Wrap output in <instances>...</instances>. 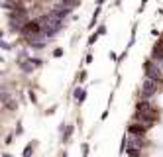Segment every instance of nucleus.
<instances>
[{"label":"nucleus","mask_w":163,"mask_h":157,"mask_svg":"<svg viewBox=\"0 0 163 157\" xmlns=\"http://www.w3.org/2000/svg\"><path fill=\"white\" fill-rule=\"evenodd\" d=\"M24 133V128H22V124L18 122V126H16V136H22Z\"/></svg>","instance_id":"a211bd4d"},{"label":"nucleus","mask_w":163,"mask_h":157,"mask_svg":"<svg viewBox=\"0 0 163 157\" xmlns=\"http://www.w3.org/2000/svg\"><path fill=\"white\" fill-rule=\"evenodd\" d=\"M79 4H81V0H61V2H59L57 6H61V8H67V10H71V12H73Z\"/></svg>","instance_id":"6e6552de"},{"label":"nucleus","mask_w":163,"mask_h":157,"mask_svg":"<svg viewBox=\"0 0 163 157\" xmlns=\"http://www.w3.org/2000/svg\"><path fill=\"white\" fill-rule=\"evenodd\" d=\"M157 81H153V79H144V83H142V100H150L151 96L157 92Z\"/></svg>","instance_id":"20e7f679"},{"label":"nucleus","mask_w":163,"mask_h":157,"mask_svg":"<svg viewBox=\"0 0 163 157\" xmlns=\"http://www.w3.org/2000/svg\"><path fill=\"white\" fill-rule=\"evenodd\" d=\"M98 37H100V34H98V32H94L91 37H88V47H92L94 43H96V39H98Z\"/></svg>","instance_id":"ddd939ff"},{"label":"nucleus","mask_w":163,"mask_h":157,"mask_svg":"<svg viewBox=\"0 0 163 157\" xmlns=\"http://www.w3.org/2000/svg\"><path fill=\"white\" fill-rule=\"evenodd\" d=\"M73 132H75V126H71V124H67V130L63 132V136H61V139H63V144H67V141L71 139V136H73Z\"/></svg>","instance_id":"1a4fd4ad"},{"label":"nucleus","mask_w":163,"mask_h":157,"mask_svg":"<svg viewBox=\"0 0 163 157\" xmlns=\"http://www.w3.org/2000/svg\"><path fill=\"white\" fill-rule=\"evenodd\" d=\"M55 110H57V106H51V108H49V110L45 112V114H53V112H55Z\"/></svg>","instance_id":"393cba45"},{"label":"nucleus","mask_w":163,"mask_h":157,"mask_svg":"<svg viewBox=\"0 0 163 157\" xmlns=\"http://www.w3.org/2000/svg\"><path fill=\"white\" fill-rule=\"evenodd\" d=\"M116 4H120V0H116Z\"/></svg>","instance_id":"c85d7f7f"},{"label":"nucleus","mask_w":163,"mask_h":157,"mask_svg":"<svg viewBox=\"0 0 163 157\" xmlns=\"http://www.w3.org/2000/svg\"><path fill=\"white\" fill-rule=\"evenodd\" d=\"M20 59H28V51H26V49L20 51Z\"/></svg>","instance_id":"5701e85b"},{"label":"nucleus","mask_w":163,"mask_h":157,"mask_svg":"<svg viewBox=\"0 0 163 157\" xmlns=\"http://www.w3.org/2000/svg\"><path fill=\"white\" fill-rule=\"evenodd\" d=\"M59 157H69V155H67V153H61V155H59Z\"/></svg>","instance_id":"bb28decb"},{"label":"nucleus","mask_w":163,"mask_h":157,"mask_svg":"<svg viewBox=\"0 0 163 157\" xmlns=\"http://www.w3.org/2000/svg\"><path fill=\"white\" fill-rule=\"evenodd\" d=\"M29 100H32L34 104L38 102V96H35V92H34V91H29Z\"/></svg>","instance_id":"6ab92c4d"},{"label":"nucleus","mask_w":163,"mask_h":157,"mask_svg":"<svg viewBox=\"0 0 163 157\" xmlns=\"http://www.w3.org/2000/svg\"><path fill=\"white\" fill-rule=\"evenodd\" d=\"M85 81H87V71H81V73L77 75V83L81 85V83H85Z\"/></svg>","instance_id":"4468645a"},{"label":"nucleus","mask_w":163,"mask_h":157,"mask_svg":"<svg viewBox=\"0 0 163 157\" xmlns=\"http://www.w3.org/2000/svg\"><path fill=\"white\" fill-rule=\"evenodd\" d=\"M28 22L29 20H28V12L24 10V6H20V8L8 12V26H10L12 32H20Z\"/></svg>","instance_id":"f257e3e1"},{"label":"nucleus","mask_w":163,"mask_h":157,"mask_svg":"<svg viewBox=\"0 0 163 157\" xmlns=\"http://www.w3.org/2000/svg\"><path fill=\"white\" fill-rule=\"evenodd\" d=\"M73 98H75V102L77 104H83L85 102V98H87V91L83 86H77L75 91H73Z\"/></svg>","instance_id":"0eeeda50"},{"label":"nucleus","mask_w":163,"mask_h":157,"mask_svg":"<svg viewBox=\"0 0 163 157\" xmlns=\"http://www.w3.org/2000/svg\"><path fill=\"white\" fill-rule=\"evenodd\" d=\"M32 153H34V144H28L26 147H24V157H32Z\"/></svg>","instance_id":"f8f14e48"},{"label":"nucleus","mask_w":163,"mask_h":157,"mask_svg":"<svg viewBox=\"0 0 163 157\" xmlns=\"http://www.w3.org/2000/svg\"><path fill=\"white\" fill-rule=\"evenodd\" d=\"M161 37H163V32H161Z\"/></svg>","instance_id":"c756f323"},{"label":"nucleus","mask_w":163,"mask_h":157,"mask_svg":"<svg viewBox=\"0 0 163 157\" xmlns=\"http://www.w3.org/2000/svg\"><path fill=\"white\" fill-rule=\"evenodd\" d=\"M85 63H92V55H91V53L85 57Z\"/></svg>","instance_id":"b1692460"},{"label":"nucleus","mask_w":163,"mask_h":157,"mask_svg":"<svg viewBox=\"0 0 163 157\" xmlns=\"http://www.w3.org/2000/svg\"><path fill=\"white\" fill-rule=\"evenodd\" d=\"M161 69H163V63H157L153 59H147L144 63V75L147 79L157 81V83H161Z\"/></svg>","instance_id":"f03ea898"},{"label":"nucleus","mask_w":163,"mask_h":157,"mask_svg":"<svg viewBox=\"0 0 163 157\" xmlns=\"http://www.w3.org/2000/svg\"><path fill=\"white\" fill-rule=\"evenodd\" d=\"M104 2H106V0H96V6H102Z\"/></svg>","instance_id":"a878e982"},{"label":"nucleus","mask_w":163,"mask_h":157,"mask_svg":"<svg viewBox=\"0 0 163 157\" xmlns=\"http://www.w3.org/2000/svg\"><path fill=\"white\" fill-rule=\"evenodd\" d=\"M98 16H100V6H96L94 12H92V18H91V24H88V28H94V24H96V20H98Z\"/></svg>","instance_id":"9d476101"},{"label":"nucleus","mask_w":163,"mask_h":157,"mask_svg":"<svg viewBox=\"0 0 163 157\" xmlns=\"http://www.w3.org/2000/svg\"><path fill=\"white\" fill-rule=\"evenodd\" d=\"M147 2H150V0H142V4H139V8H138V12H142V10L145 8V4H147Z\"/></svg>","instance_id":"4be33fe9"},{"label":"nucleus","mask_w":163,"mask_h":157,"mask_svg":"<svg viewBox=\"0 0 163 157\" xmlns=\"http://www.w3.org/2000/svg\"><path fill=\"white\" fill-rule=\"evenodd\" d=\"M29 59H32V63H34L35 67H41V65H43V61H41L39 57H29Z\"/></svg>","instance_id":"2eb2a0df"},{"label":"nucleus","mask_w":163,"mask_h":157,"mask_svg":"<svg viewBox=\"0 0 163 157\" xmlns=\"http://www.w3.org/2000/svg\"><path fill=\"white\" fill-rule=\"evenodd\" d=\"M2 157H12V155H10V153H4V155H2Z\"/></svg>","instance_id":"cd10ccee"},{"label":"nucleus","mask_w":163,"mask_h":157,"mask_svg":"<svg viewBox=\"0 0 163 157\" xmlns=\"http://www.w3.org/2000/svg\"><path fill=\"white\" fill-rule=\"evenodd\" d=\"M151 126L150 124H130L128 126V133H136V136H145L147 133V130H150Z\"/></svg>","instance_id":"39448f33"},{"label":"nucleus","mask_w":163,"mask_h":157,"mask_svg":"<svg viewBox=\"0 0 163 157\" xmlns=\"http://www.w3.org/2000/svg\"><path fill=\"white\" fill-rule=\"evenodd\" d=\"M88 155V144H83V157Z\"/></svg>","instance_id":"412c9836"},{"label":"nucleus","mask_w":163,"mask_h":157,"mask_svg":"<svg viewBox=\"0 0 163 157\" xmlns=\"http://www.w3.org/2000/svg\"><path fill=\"white\" fill-rule=\"evenodd\" d=\"M96 32H98L100 35H106V26H104V24H100V26H98V29H96Z\"/></svg>","instance_id":"dca6fc26"},{"label":"nucleus","mask_w":163,"mask_h":157,"mask_svg":"<svg viewBox=\"0 0 163 157\" xmlns=\"http://www.w3.org/2000/svg\"><path fill=\"white\" fill-rule=\"evenodd\" d=\"M139 151H142L139 147H128V149H126L128 157H139Z\"/></svg>","instance_id":"9b49d317"},{"label":"nucleus","mask_w":163,"mask_h":157,"mask_svg":"<svg viewBox=\"0 0 163 157\" xmlns=\"http://www.w3.org/2000/svg\"><path fill=\"white\" fill-rule=\"evenodd\" d=\"M18 67H20V69L24 71L26 75L34 73V69H35V65L32 63V59H20V61H18Z\"/></svg>","instance_id":"423d86ee"},{"label":"nucleus","mask_w":163,"mask_h":157,"mask_svg":"<svg viewBox=\"0 0 163 157\" xmlns=\"http://www.w3.org/2000/svg\"><path fill=\"white\" fill-rule=\"evenodd\" d=\"M39 32H43L41 22H39V20H29L28 24L20 29V35H22V37H32V35H35V34H39Z\"/></svg>","instance_id":"7ed1b4c3"},{"label":"nucleus","mask_w":163,"mask_h":157,"mask_svg":"<svg viewBox=\"0 0 163 157\" xmlns=\"http://www.w3.org/2000/svg\"><path fill=\"white\" fill-rule=\"evenodd\" d=\"M63 53H65V51H63L61 47H59V49H53V57H63Z\"/></svg>","instance_id":"f3484780"},{"label":"nucleus","mask_w":163,"mask_h":157,"mask_svg":"<svg viewBox=\"0 0 163 157\" xmlns=\"http://www.w3.org/2000/svg\"><path fill=\"white\" fill-rule=\"evenodd\" d=\"M2 49H6V51H8V49H12V47H10V43L6 41V39H2Z\"/></svg>","instance_id":"aec40b11"}]
</instances>
